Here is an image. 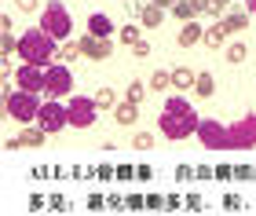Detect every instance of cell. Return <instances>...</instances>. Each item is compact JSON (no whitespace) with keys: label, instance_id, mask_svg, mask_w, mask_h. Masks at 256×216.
Wrapping results in <instances>:
<instances>
[{"label":"cell","instance_id":"6da1fadb","mask_svg":"<svg viewBox=\"0 0 256 216\" xmlns=\"http://www.w3.org/2000/svg\"><path fill=\"white\" fill-rule=\"evenodd\" d=\"M59 40L55 37H48V33H44L40 26L37 30H26L18 37V59L22 62H33V66H44V70H48V66H55V59H59Z\"/></svg>","mask_w":256,"mask_h":216},{"label":"cell","instance_id":"7a4b0ae2","mask_svg":"<svg viewBox=\"0 0 256 216\" xmlns=\"http://www.w3.org/2000/svg\"><path fill=\"white\" fill-rule=\"evenodd\" d=\"M158 128L168 136V140H183V136H190L198 128V118H194V110L187 99H168L165 110H161V118H158Z\"/></svg>","mask_w":256,"mask_h":216},{"label":"cell","instance_id":"3957f363","mask_svg":"<svg viewBox=\"0 0 256 216\" xmlns=\"http://www.w3.org/2000/svg\"><path fill=\"white\" fill-rule=\"evenodd\" d=\"M4 114L11 121H18V124H30V121H37V114H40V99L37 92H4Z\"/></svg>","mask_w":256,"mask_h":216},{"label":"cell","instance_id":"277c9868","mask_svg":"<svg viewBox=\"0 0 256 216\" xmlns=\"http://www.w3.org/2000/svg\"><path fill=\"white\" fill-rule=\"evenodd\" d=\"M40 30L48 33V37H55V40H66L70 37L74 22H70V11L59 4V0H52V4L40 8Z\"/></svg>","mask_w":256,"mask_h":216},{"label":"cell","instance_id":"5b68a950","mask_svg":"<svg viewBox=\"0 0 256 216\" xmlns=\"http://www.w3.org/2000/svg\"><path fill=\"white\" fill-rule=\"evenodd\" d=\"M74 92V74L66 70V66H48L44 70V96L48 99H62V96H70Z\"/></svg>","mask_w":256,"mask_h":216},{"label":"cell","instance_id":"8992f818","mask_svg":"<svg viewBox=\"0 0 256 216\" xmlns=\"http://www.w3.org/2000/svg\"><path fill=\"white\" fill-rule=\"evenodd\" d=\"M66 124H70V118H66V106H59L55 99L40 103V114H37V128H44L48 136H55V132H62Z\"/></svg>","mask_w":256,"mask_h":216},{"label":"cell","instance_id":"52a82bcc","mask_svg":"<svg viewBox=\"0 0 256 216\" xmlns=\"http://www.w3.org/2000/svg\"><path fill=\"white\" fill-rule=\"evenodd\" d=\"M66 118L74 128H92L96 124V99H84V96H74L66 106Z\"/></svg>","mask_w":256,"mask_h":216},{"label":"cell","instance_id":"ba28073f","mask_svg":"<svg viewBox=\"0 0 256 216\" xmlns=\"http://www.w3.org/2000/svg\"><path fill=\"white\" fill-rule=\"evenodd\" d=\"M15 84L22 88V92H44V66L22 62L15 70Z\"/></svg>","mask_w":256,"mask_h":216},{"label":"cell","instance_id":"9c48e42d","mask_svg":"<svg viewBox=\"0 0 256 216\" xmlns=\"http://www.w3.org/2000/svg\"><path fill=\"white\" fill-rule=\"evenodd\" d=\"M80 52H84V59L102 62V59L114 55V37H92V33H84L80 37Z\"/></svg>","mask_w":256,"mask_h":216},{"label":"cell","instance_id":"30bf717a","mask_svg":"<svg viewBox=\"0 0 256 216\" xmlns=\"http://www.w3.org/2000/svg\"><path fill=\"white\" fill-rule=\"evenodd\" d=\"M139 22H143L146 30H158L161 22H165V8H158V4H143V8H139Z\"/></svg>","mask_w":256,"mask_h":216},{"label":"cell","instance_id":"8fae6325","mask_svg":"<svg viewBox=\"0 0 256 216\" xmlns=\"http://www.w3.org/2000/svg\"><path fill=\"white\" fill-rule=\"evenodd\" d=\"M202 37H205V30L198 26V22H183V30H180L176 44H180V48H194V44L202 40Z\"/></svg>","mask_w":256,"mask_h":216},{"label":"cell","instance_id":"7c38bea8","mask_svg":"<svg viewBox=\"0 0 256 216\" xmlns=\"http://www.w3.org/2000/svg\"><path fill=\"white\" fill-rule=\"evenodd\" d=\"M88 33H92V37H110V33H114V22H110L106 15H92V18H88Z\"/></svg>","mask_w":256,"mask_h":216},{"label":"cell","instance_id":"4fadbf2b","mask_svg":"<svg viewBox=\"0 0 256 216\" xmlns=\"http://www.w3.org/2000/svg\"><path fill=\"white\" fill-rule=\"evenodd\" d=\"M136 114H139V106H136V103H118V106H114V121L128 128V124H136Z\"/></svg>","mask_w":256,"mask_h":216},{"label":"cell","instance_id":"5bb4252c","mask_svg":"<svg viewBox=\"0 0 256 216\" xmlns=\"http://www.w3.org/2000/svg\"><path fill=\"white\" fill-rule=\"evenodd\" d=\"M224 40H227V30H224V22L208 26V30H205V37H202V44H208V48H224Z\"/></svg>","mask_w":256,"mask_h":216},{"label":"cell","instance_id":"9a60e30c","mask_svg":"<svg viewBox=\"0 0 256 216\" xmlns=\"http://www.w3.org/2000/svg\"><path fill=\"white\" fill-rule=\"evenodd\" d=\"M220 22H224V30H227V33H242V30L249 26V15H246V11H230V15H227V18H220Z\"/></svg>","mask_w":256,"mask_h":216},{"label":"cell","instance_id":"2e32d148","mask_svg":"<svg viewBox=\"0 0 256 216\" xmlns=\"http://www.w3.org/2000/svg\"><path fill=\"white\" fill-rule=\"evenodd\" d=\"M194 92H198V99H208L216 92V81H212V74H198L194 77Z\"/></svg>","mask_w":256,"mask_h":216},{"label":"cell","instance_id":"e0dca14e","mask_svg":"<svg viewBox=\"0 0 256 216\" xmlns=\"http://www.w3.org/2000/svg\"><path fill=\"white\" fill-rule=\"evenodd\" d=\"M44 140H48V132H44V128H26V124H22V136H18L22 146H40Z\"/></svg>","mask_w":256,"mask_h":216},{"label":"cell","instance_id":"ac0fdd59","mask_svg":"<svg viewBox=\"0 0 256 216\" xmlns=\"http://www.w3.org/2000/svg\"><path fill=\"white\" fill-rule=\"evenodd\" d=\"M172 15H176L180 22H194L198 15H202V11H198L190 0H180V4H172Z\"/></svg>","mask_w":256,"mask_h":216},{"label":"cell","instance_id":"d6986e66","mask_svg":"<svg viewBox=\"0 0 256 216\" xmlns=\"http://www.w3.org/2000/svg\"><path fill=\"white\" fill-rule=\"evenodd\" d=\"M194 70H187V66H176L172 70V88H194Z\"/></svg>","mask_w":256,"mask_h":216},{"label":"cell","instance_id":"ffe728a7","mask_svg":"<svg viewBox=\"0 0 256 216\" xmlns=\"http://www.w3.org/2000/svg\"><path fill=\"white\" fill-rule=\"evenodd\" d=\"M150 88H154V92H168V88H172V74L168 70H158L154 77H150Z\"/></svg>","mask_w":256,"mask_h":216},{"label":"cell","instance_id":"44dd1931","mask_svg":"<svg viewBox=\"0 0 256 216\" xmlns=\"http://www.w3.org/2000/svg\"><path fill=\"white\" fill-rule=\"evenodd\" d=\"M146 92H150V88L143 84V81H132V84H128V103H143V99H146Z\"/></svg>","mask_w":256,"mask_h":216},{"label":"cell","instance_id":"7402d4cb","mask_svg":"<svg viewBox=\"0 0 256 216\" xmlns=\"http://www.w3.org/2000/svg\"><path fill=\"white\" fill-rule=\"evenodd\" d=\"M246 55H249V48H246L242 40H234V44L227 48V62H246Z\"/></svg>","mask_w":256,"mask_h":216},{"label":"cell","instance_id":"603a6c76","mask_svg":"<svg viewBox=\"0 0 256 216\" xmlns=\"http://www.w3.org/2000/svg\"><path fill=\"white\" fill-rule=\"evenodd\" d=\"M96 106H118V92H114V88H99L96 92Z\"/></svg>","mask_w":256,"mask_h":216},{"label":"cell","instance_id":"cb8c5ba5","mask_svg":"<svg viewBox=\"0 0 256 216\" xmlns=\"http://www.w3.org/2000/svg\"><path fill=\"white\" fill-rule=\"evenodd\" d=\"M132 146H136V150H150V146H154V132H136Z\"/></svg>","mask_w":256,"mask_h":216},{"label":"cell","instance_id":"d4e9b609","mask_svg":"<svg viewBox=\"0 0 256 216\" xmlns=\"http://www.w3.org/2000/svg\"><path fill=\"white\" fill-rule=\"evenodd\" d=\"M0 52L4 55H11V52H18V37L11 30H4V37H0Z\"/></svg>","mask_w":256,"mask_h":216},{"label":"cell","instance_id":"484cf974","mask_svg":"<svg viewBox=\"0 0 256 216\" xmlns=\"http://www.w3.org/2000/svg\"><path fill=\"white\" fill-rule=\"evenodd\" d=\"M80 55H84V52H80V40H66L62 52H59V59H80Z\"/></svg>","mask_w":256,"mask_h":216},{"label":"cell","instance_id":"4316f807","mask_svg":"<svg viewBox=\"0 0 256 216\" xmlns=\"http://www.w3.org/2000/svg\"><path fill=\"white\" fill-rule=\"evenodd\" d=\"M118 37L128 44V48H132V44L139 40V26H136V22H132V26H121V30H118Z\"/></svg>","mask_w":256,"mask_h":216},{"label":"cell","instance_id":"83f0119b","mask_svg":"<svg viewBox=\"0 0 256 216\" xmlns=\"http://www.w3.org/2000/svg\"><path fill=\"white\" fill-rule=\"evenodd\" d=\"M205 11H208V15H220V18H224V11H227V0H208V4H205Z\"/></svg>","mask_w":256,"mask_h":216},{"label":"cell","instance_id":"f1b7e54d","mask_svg":"<svg viewBox=\"0 0 256 216\" xmlns=\"http://www.w3.org/2000/svg\"><path fill=\"white\" fill-rule=\"evenodd\" d=\"M124 209H136V212H139V209H146V198H139V194H128V198H124Z\"/></svg>","mask_w":256,"mask_h":216},{"label":"cell","instance_id":"f546056e","mask_svg":"<svg viewBox=\"0 0 256 216\" xmlns=\"http://www.w3.org/2000/svg\"><path fill=\"white\" fill-rule=\"evenodd\" d=\"M132 55H136V59H146V55H150V44H146V40H136V44H132Z\"/></svg>","mask_w":256,"mask_h":216},{"label":"cell","instance_id":"4dcf8cb0","mask_svg":"<svg viewBox=\"0 0 256 216\" xmlns=\"http://www.w3.org/2000/svg\"><path fill=\"white\" fill-rule=\"evenodd\" d=\"M15 4H18V11H26V15L30 11H40V0H15Z\"/></svg>","mask_w":256,"mask_h":216},{"label":"cell","instance_id":"1f68e13d","mask_svg":"<svg viewBox=\"0 0 256 216\" xmlns=\"http://www.w3.org/2000/svg\"><path fill=\"white\" fill-rule=\"evenodd\" d=\"M234 176V168L230 165H220V168H212V180H230Z\"/></svg>","mask_w":256,"mask_h":216},{"label":"cell","instance_id":"d6a6232c","mask_svg":"<svg viewBox=\"0 0 256 216\" xmlns=\"http://www.w3.org/2000/svg\"><path fill=\"white\" fill-rule=\"evenodd\" d=\"M88 209H92V212H99V209H106V198H99V194H92V198H88Z\"/></svg>","mask_w":256,"mask_h":216},{"label":"cell","instance_id":"836d02e7","mask_svg":"<svg viewBox=\"0 0 256 216\" xmlns=\"http://www.w3.org/2000/svg\"><path fill=\"white\" fill-rule=\"evenodd\" d=\"M146 209H165V198L161 194H146Z\"/></svg>","mask_w":256,"mask_h":216},{"label":"cell","instance_id":"e575fe53","mask_svg":"<svg viewBox=\"0 0 256 216\" xmlns=\"http://www.w3.org/2000/svg\"><path fill=\"white\" fill-rule=\"evenodd\" d=\"M224 209H230V212H234V209H242V202H238V194H224Z\"/></svg>","mask_w":256,"mask_h":216},{"label":"cell","instance_id":"d590c367","mask_svg":"<svg viewBox=\"0 0 256 216\" xmlns=\"http://www.w3.org/2000/svg\"><path fill=\"white\" fill-rule=\"evenodd\" d=\"M96 176H99V180H106V184H110V176H118V172H114L110 165H99V168H96Z\"/></svg>","mask_w":256,"mask_h":216},{"label":"cell","instance_id":"8d00e7d4","mask_svg":"<svg viewBox=\"0 0 256 216\" xmlns=\"http://www.w3.org/2000/svg\"><path fill=\"white\" fill-rule=\"evenodd\" d=\"M118 180H136V168L132 165H121L118 168Z\"/></svg>","mask_w":256,"mask_h":216},{"label":"cell","instance_id":"74e56055","mask_svg":"<svg viewBox=\"0 0 256 216\" xmlns=\"http://www.w3.org/2000/svg\"><path fill=\"white\" fill-rule=\"evenodd\" d=\"M176 176H180V180H194V168H190V165H180Z\"/></svg>","mask_w":256,"mask_h":216},{"label":"cell","instance_id":"f35d334b","mask_svg":"<svg viewBox=\"0 0 256 216\" xmlns=\"http://www.w3.org/2000/svg\"><path fill=\"white\" fill-rule=\"evenodd\" d=\"M234 176H238V180H252V168H249V165H238Z\"/></svg>","mask_w":256,"mask_h":216},{"label":"cell","instance_id":"ab89813d","mask_svg":"<svg viewBox=\"0 0 256 216\" xmlns=\"http://www.w3.org/2000/svg\"><path fill=\"white\" fill-rule=\"evenodd\" d=\"M194 180H212V168H205V165H198V172H194Z\"/></svg>","mask_w":256,"mask_h":216},{"label":"cell","instance_id":"60d3db41","mask_svg":"<svg viewBox=\"0 0 256 216\" xmlns=\"http://www.w3.org/2000/svg\"><path fill=\"white\" fill-rule=\"evenodd\" d=\"M150 176H154V172H150V165H139L136 168V180H150Z\"/></svg>","mask_w":256,"mask_h":216},{"label":"cell","instance_id":"b9f144b4","mask_svg":"<svg viewBox=\"0 0 256 216\" xmlns=\"http://www.w3.org/2000/svg\"><path fill=\"white\" fill-rule=\"evenodd\" d=\"M30 209H33V212H40V209H44V198H40V194H33V198H30Z\"/></svg>","mask_w":256,"mask_h":216},{"label":"cell","instance_id":"7bdbcfd3","mask_svg":"<svg viewBox=\"0 0 256 216\" xmlns=\"http://www.w3.org/2000/svg\"><path fill=\"white\" fill-rule=\"evenodd\" d=\"M187 209H194V212H198V209H202V198L190 194V198H187Z\"/></svg>","mask_w":256,"mask_h":216},{"label":"cell","instance_id":"ee69618b","mask_svg":"<svg viewBox=\"0 0 256 216\" xmlns=\"http://www.w3.org/2000/svg\"><path fill=\"white\" fill-rule=\"evenodd\" d=\"M150 4H158V8H168V11H172V4H180V0H150Z\"/></svg>","mask_w":256,"mask_h":216},{"label":"cell","instance_id":"f6af8a7d","mask_svg":"<svg viewBox=\"0 0 256 216\" xmlns=\"http://www.w3.org/2000/svg\"><path fill=\"white\" fill-rule=\"evenodd\" d=\"M246 4H249V11H256V0H246Z\"/></svg>","mask_w":256,"mask_h":216},{"label":"cell","instance_id":"bcb514c9","mask_svg":"<svg viewBox=\"0 0 256 216\" xmlns=\"http://www.w3.org/2000/svg\"><path fill=\"white\" fill-rule=\"evenodd\" d=\"M252 180H256V168H252Z\"/></svg>","mask_w":256,"mask_h":216}]
</instances>
